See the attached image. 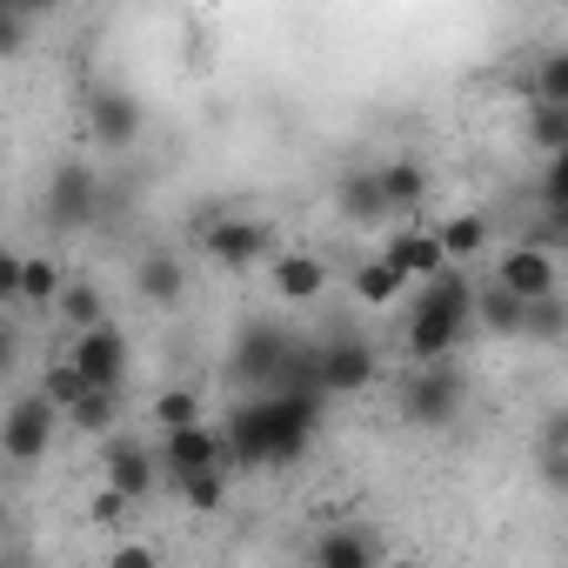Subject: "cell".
<instances>
[{
    "label": "cell",
    "instance_id": "obj_5",
    "mask_svg": "<svg viewBox=\"0 0 568 568\" xmlns=\"http://www.w3.org/2000/svg\"><path fill=\"white\" fill-rule=\"evenodd\" d=\"M201 254L221 274H247V267L274 261V227L254 221V214H207L201 221Z\"/></svg>",
    "mask_w": 568,
    "mask_h": 568
},
{
    "label": "cell",
    "instance_id": "obj_34",
    "mask_svg": "<svg viewBox=\"0 0 568 568\" xmlns=\"http://www.w3.org/2000/svg\"><path fill=\"white\" fill-rule=\"evenodd\" d=\"M21 302V254L14 247H0V308Z\"/></svg>",
    "mask_w": 568,
    "mask_h": 568
},
{
    "label": "cell",
    "instance_id": "obj_6",
    "mask_svg": "<svg viewBox=\"0 0 568 568\" xmlns=\"http://www.w3.org/2000/svg\"><path fill=\"white\" fill-rule=\"evenodd\" d=\"M54 435H61V415H54L34 388H28V395H14V402H8V415H0V455H8L14 468L48 462Z\"/></svg>",
    "mask_w": 568,
    "mask_h": 568
},
{
    "label": "cell",
    "instance_id": "obj_26",
    "mask_svg": "<svg viewBox=\"0 0 568 568\" xmlns=\"http://www.w3.org/2000/svg\"><path fill=\"white\" fill-rule=\"evenodd\" d=\"M535 108H568V48H548L535 61Z\"/></svg>",
    "mask_w": 568,
    "mask_h": 568
},
{
    "label": "cell",
    "instance_id": "obj_23",
    "mask_svg": "<svg viewBox=\"0 0 568 568\" xmlns=\"http://www.w3.org/2000/svg\"><path fill=\"white\" fill-rule=\"evenodd\" d=\"M61 281H68V267H61L54 254H21V302H34V308H54Z\"/></svg>",
    "mask_w": 568,
    "mask_h": 568
},
{
    "label": "cell",
    "instance_id": "obj_30",
    "mask_svg": "<svg viewBox=\"0 0 568 568\" xmlns=\"http://www.w3.org/2000/svg\"><path fill=\"white\" fill-rule=\"evenodd\" d=\"M528 141L555 161V154H568V108H535L528 114Z\"/></svg>",
    "mask_w": 568,
    "mask_h": 568
},
{
    "label": "cell",
    "instance_id": "obj_2",
    "mask_svg": "<svg viewBox=\"0 0 568 568\" xmlns=\"http://www.w3.org/2000/svg\"><path fill=\"white\" fill-rule=\"evenodd\" d=\"M402 328H408V362L415 368L455 362L462 342L475 335V281H468V267H442L435 281H422Z\"/></svg>",
    "mask_w": 568,
    "mask_h": 568
},
{
    "label": "cell",
    "instance_id": "obj_20",
    "mask_svg": "<svg viewBox=\"0 0 568 568\" xmlns=\"http://www.w3.org/2000/svg\"><path fill=\"white\" fill-rule=\"evenodd\" d=\"M375 181H382V201H388V214H415L422 207V194H428V168L422 161H382L375 168Z\"/></svg>",
    "mask_w": 568,
    "mask_h": 568
},
{
    "label": "cell",
    "instance_id": "obj_35",
    "mask_svg": "<svg viewBox=\"0 0 568 568\" xmlns=\"http://www.w3.org/2000/svg\"><path fill=\"white\" fill-rule=\"evenodd\" d=\"M121 515H128V501H121V495H114V488H101V495H94V501H88V521H101V528H114V521H121Z\"/></svg>",
    "mask_w": 568,
    "mask_h": 568
},
{
    "label": "cell",
    "instance_id": "obj_16",
    "mask_svg": "<svg viewBox=\"0 0 568 568\" xmlns=\"http://www.w3.org/2000/svg\"><path fill=\"white\" fill-rule=\"evenodd\" d=\"M267 281H274V295L281 302H322V288H328V261L322 254H274L267 261Z\"/></svg>",
    "mask_w": 568,
    "mask_h": 568
},
{
    "label": "cell",
    "instance_id": "obj_31",
    "mask_svg": "<svg viewBox=\"0 0 568 568\" xmlns=\"http://www.w3.org/2000/svg\"><path fill=\"white\" fill-rule=\"evenodd\" d=\"M34 395H41V402H48L54 415H68V408H74V402H81L88 388H81V375H74V368H68V355H61V362H54V368L41 375V388H34Z\"/></svg>",
    "mask_w": 568,
    "mask_h": 568
},
{
    "label": "cell",
    "instance_id": "obj_28",
    "mask_svg": "<svg viewBox=\"0 0 568 568\" xmlns=\"http://www.w3.org/2000/svg\"><path fill=\"white\" fill-rule=\"evenodd\" d=\"M521 335H528V342H561V335H568V308H561V295L528 302V308H521Z\"/></svg>",
    "mask_w": 568,
    "mask_h": 568
},
{
    "label": "cell",
    "instance_id": "obj_18",
    "mask_svg": "<svg viewBox=\"0 0 568 568\" xmlns=\"http://www.w3.org/2000/svg\"><path fill=\"white\" fill-rule=\"evenodd\" d=\"M335 201H342V214H348L355 227H382V221H395V214H388V201H382L375 168H348V174H342V187H335Z\"/></svg>",
    "mask_w": 568,
    "mask_h": 568
},
{
    "label": "cell",
    "instance_id": "obj_4",
    "mask_svg": "<svg viewBox=\"0 0 568 568\" xmlns=\"http://www.w3.org/2000/svg\"><path fill=\"white\" fill-rule=\"evenodd\" d=\"M288 348H295V335L281 328V322H267V315H247V322H241V335H234L227 375H234V382H247V388H261V395H274L281 368H288Z\"/></svg>",
    "mask_w": 568,
    "mask_h": 568
},
{
    "label": "cell",
    "instance_id": "obj_29",
    "mask_svg": "<svg viewBox=\"0 0 568 568\" xmlns=\"http://www.w3.org/2000/svg\"><path fill=\"white\" fill-rule=\"evenodd\" d=\"M174 495L194 508V515H214L221 501H227V468H207V475H187V481H174Z\"/></svg>",
    "mask_w": 568,
    "mask_h": 568
},
{
    "label": "cell",
    "instance_id": "obj_37",
    "mask_svg": "<svg viewBox=\"0 0 568 568\" xmlns=\"http://www.w3.org/2000/svg\"><path fill=\"white\" fill-rule=\"evenodd\" d=\"M14 362H21V342H14V328H0V382L14 375Z\"/></svg>",
    "mask_w": 568,
    "mask_h": 568
},
{
    "label": "cell",
    "instance_id": "obj_22",
    "mask_svg": "<svg viewBox=\"0 0 568 568\" xmlns=\"http://www.w3.org/2000/svg\"><path fill=\"white\" fill-rule=\"evenodd\" d=\"M475 328L481 335H521V302L488 281V288H475Z\"/></svg>",
    "mask_w": 568,
    "mask_h": 568
},
{
    "label": "cell",
    "instance_id": "obj_10",
    "mask_svg": "<svg viewBox=\"0 0 568 568\" xmlns=\"http://www.w3.org/2000/svg\"><path fill=\"white\" fill-rule=\"evenodd\" d=\"M81 108H88V141L108 148V154L134 148L141 128H148V108H141V94H128V88H88Z\"/></svg>",
    "mask_w": 568,
    "mask_h": 568
},
{
    "label": "cell",
    "instance_id": "obj_24",
    "mask_svg": "<svg viewBox=\"0 0 568 568\" xmlns=\"http://www.w3.org/2000/svg\"><path fill=\"white\" fill-rule=\"evenodd\" d=\"M402 295H408V281H402V274H395L382 254L355 267V302H368V308H388V302H402Z\"/></svg>",
    "mask_w": 568,
    "mask_h": 568
},
{
    "label": "cell",
    "instance_id": "obj_19",
    "mask_svg": "<svg viewBox=\"0 0 568 568\" xmlns=\"http://www.w3.org/2000/svg\"><path fill=\"white\" fill-rule=\"evenodd\" d=\"M435 247H442V261H448V267H468V261L488 247V214H475V207L448 214V221L435 227Z\"/></svg>",
    "mask_w": 568,
    "mask_h": 568
},
{
    "label": "cell",
    "instance_id": "obj_3",
    "mask_svg": "<svg viewBox=\"0 0 568 568\" xmlns=\"http://www.w3.org/2000/svg\"><path fill=\"white\" fill-rule=\"evenodd\" d=\"M468 402V375L455 362H428V368H408L402 388H395V408L408 428H448Z\"/></svg>",
    "mask_w": 568,
    "mask_h": 568
},
{
    "label": "cell",
    "instance_id": "obj_36",
    "mask_svg": "<svg viewBox=\"0 0 568 568\" xmlns=\"http://www.w3.org/2000/svg\"><path fill=\"white\" fill-rule=\"evenodd\" d=\"M0 568H41V555L28 541H0Z\"/></svg>",
    "mask_w": 568,
    "mask_h": 568
},
{
    "label": "cell",
    "instance_id": "obj_21",
    "mask_svg": "<svg viewBox=\"0 0 568 568\" xmlns=\"http://www.w3.org/2000/svg\"><path fill=\"white\" fill-rule=\"evenodd\" d=\"M54 315L74 328V335H88V328H108V295L94 288V281H61V295H54Z\"/></svg>",
    "mask_w": 568,
    "mask_h": 568
},
{
    "label": "cell",
    "instance_id": "obj_33",
    "mask_svg": "<svg viewBox=\"0 0 568 568\" xmlns=\"http://www.w3.org/2000/svg\"><path fill=\"white\" fill-rule=\"evenodd\" d=\"M108 568H161V555L141 541V535H128V541H114V555H108Z\"/></svg>",
    "mask_w": 568,
    "mask_h": 568
},
{
    "label": "cell",
    "instance_id": "obj_14",
    "mask_svg": "<svg viewBox=\"0 0 568 568\" xmlns=\"http://www.w3.org/2000/svg\"><path fill=\"white\" fill-rule=\"evenodd\" d=\"M315 568H382V535L368 521H335L315 535Z\"/></svg>",
    "mask_w": 568,
    "mask_h": 568
},
{
    "label": "cell",
    "instance_id": "obj_11",
    "mask_svg": "<svg viewBox=\"0 0 568 568\" xmlns=\"http://www.w3.org/2000/svg\"><path fill=\"white\" fill-rule=\"evenodd\" d=\"M495 288H508L521 308H528V302H548V295H561L555 254H548V247H535V241H515V247L495 261Z\"/></svg>",
    "mask_w": 568,
    "mask_h": 568
},
{
    "label": "cell",
    "instance_id": "obj_38",
    "mask_svg": "<svg viewBox=\"0 0 568 568\" xmlns=\"http://www.w3.org/2000/svg\"><path fill=\"white\" fill-rule=\"evenodd\" d=\"M0 541H14V515H8V495H0Z\"/></svg>",
    "mask_w": 568,
    "mask_h": 568
},
{
    "label": "cell",
    "instance_id": "obj_8",
    "mask_svg": "<svg viewBox=\"0 0 568 568\" xmlns=\"http://www.w3.org/2000/svg\"><path fill=\"white\" fill-rule=\"evenodd\" d=\"M68 368L81 375V388L121 395V388H128V375H134V348H128V335L108 322V328H88V335H74V348H68Z\"/></svg>",
    "mask_w": 568,
    "mask_h": 568
},
{
    "label": "cell",
    "instance_id": "obj_15",
    "mask_svg": "<svg viewBox=\"0 0 568 568\" xmlns=\"http://www.w3.org/2000/svg\"><path fill=\"white\" fill-rule=\"evenodd\" d=\"M134 295L154 302V308H174V302L187 295V261H181L174 247H148V254L134 261Z\"/></svg>",
    "mask_w": 568,
    "mask_h": 568
},
{
    "label": "cell",
    "instance_id": "obj_17",
    "mask_svg": "<svg viewBox=\"0 0 568 568\" xmlns=\"http://www.w3.org/2000/svg\"><path fill=\"white\" fill-rule=\"evenodd\" d=\"M382 261L402 274V281H435L448 261H442V247H435V227H395V241L382 247Z\"/></svg>",
    "mask_w": 568,
    "mask_h": 568
},
{
    "label": "cell",
    "instance_id": "obj_9",
    "mask_svg": "<svg viewBox=\"0 0 568 568\" xmlns=\"http://www.w3.org/2000/svg\"><path fill=\"white\" fill-rule=\"evenodd\" d=\"M315 355H322V395H362V388H375V375H382L375 342H368V335H355V328H342V335L315 342Z\"/></svg>",
    "mask_w": 568,
    "mask_h": 568
},
{
    "label": "cell",
    "instance_id": "obj_1",
    "mask_svg": "<svg viewBox=\"0 0 568 568\" xmlns=\"http://www.w3.org/2000/svg\"><path fill=\"white\" fill-rule=\"evenodd\" d=\"M315 428H322V402H308V395H254L214 435H221L227 468H288V462L308 455Z\"/></svg>",
    "mask_w": 568,
    "mask_h": 568
},
{
    "label": "cell",
    "instance_id": "obj_27",
    "mask_svg": "<svg viewBox=\"0 0 568 568\" xmlns=\"http://www.w3.org/2000/svg\"><path fill=\"white\" fill-rule=\"evenodd\" d=\"M154 428H161V435L201 428V395H194V388H168V395H154Z\"/></svg>",
    "mask_w": 568,
    "mask_h": 568
},
{
    "label": "cell",
    "instance_id": "obj_32",
    "mask_svg": "<svg viewBox=\"0 0 568 568\" xmlns=\"http://www.w3.org/2000/svg\"><path fill=\"white\" fill-rule=\"evenodd\" d=\"M28 48V8H8L0 0V61H14Z\"/></svg>",
    "mask_w": 568,
    "mask_h": 568
},
{
    "label": "cell",
    "instance_id": "obj_13",
    "mask_svg": "<svg viewBox=\"0 0 568 568\" xmlns=\"http://www.w3.org/2000/svg\"><path fill=\"white\" fill-rule=\"evenodd\" d=\"M154 462H161V475H168V481H187V475L227 468V455H221V435H214L207 422H201V428H181V435H161Z\"/></svg>",
    "mask_w": 568,
    "mask_h": 568
},
{
    "label": "cell",
    "instance_id": "obj_12",
    "mask_svg": "<svg viewBox=\"0 0 568 568\" xmlns=\"http://www.w3.org/2000/svg\"><path fill=\"white\" fill-rule=\"evenodd\" d=\"M101 475H108V488H114L121 501H148V495L161 488V462H154V448L134 442V435H114V442H108Z\"/></svg>",
    "mask_w": 568,
    "mask_h": 568
},
{
    "label": "cell",
    "instance_id": "obj_7",
    "mask_svg": "<svg viewBox=\"0 0 568 568\" xmlns=\"http://www.w3.org/2000/svg\"><path fill=\"white\" fill-rule=\"evenodd\" d=\"M41 214H48L54 234H74V227L101 221V174H94V161H61V168L48 174Z\"/></svg>",
    "mask_w": 568,
    "mask_h": 568
},
{
    "label": "cell",
    "instance_id": "obj_25",
    "mask_svg": "<svg viewBox=\"0 0 568 568\" xmlns=\"http://www.w3.org/2000/svg\"><path fill=\"white\" fill-rule=\"evenodd\" d=\"M68 428H81V435H108L114 422H121V395H101V388H88L68 415H61Z\"/></svg>",
    "mask_w": 568,
    "mask_h": 568
}]
</instances>
